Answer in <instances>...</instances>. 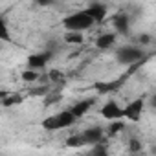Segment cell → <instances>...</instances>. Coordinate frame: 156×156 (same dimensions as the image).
Listing matches in <instances>:
<instances>
[{"label":"cell","mask_w":156,"mask_h":156,"mask_svg":"<svg viewBox=\"0 0 156 156\" xmlns=\"http://www.w3.org/2000/svg\"><path fill=\"white\" fill-rule=\"evenodd\" d=\"M94 24H96V20L92 19V15H90L87 9L70 13L68 17L62 19V28H64L66 31H83V33H85V31L90 30Z\"/></svg>","instance_id":"1"},{"label":"cell","mask_w":156,"mask_h":156,"mask_svg":"<svg viewBox=\"0 0 156 156\" xmlns=\"http://www.w3.org/2000/svg\"><path fill=\"white\" fill-rule=\"evenodd\" d=\"M75 121H77L75 114L70 108H66V110H61L57 114H51V116L44 118L42 119V127L46 130H62L66 127H72Z\"/></svg>","instance_id":"2"},{"label":"cell","mask_w":156,"mask_h":156,"mask_svg":"<svg viewBox=\"0 0 156 156\" xmlns=\"http://www.w3.org/2000/svg\"><path fill=\"white\" fill-rule=\"evenodd\" d=\"M143 57H145V51L138 44H125V46H119L116 50V61L123 66L138 64L143 61Z\"/></svg>","instance_id":"3"},{"label":"cell","mask_w":156,"mask_h":156,"mask_svg":"<svg viewBox=\"0 0 156 156\" xmlns=\"http://www.w3.org/2000/svg\"><path fill=\"white\" fill-rule=\"evenodd\" d=\"M143 108H145V98L143 96L129 101L125 105V119H129L132 123H138L143 116Z\"/></svg>","instance_id":"4"},{"label":"cell","mask_w":156,"mask_h":156,"mask_svg":"<svg viewBox=\"0 0 156 156\" xmlns=\"http://www.w3.org/2000/svg\"><path fill=\"white\" fill-rule=\"evenodd\" d=\"M101 116L107 119V121H114V119H123L125 118V107H121L118 101L114 99H108L103 107H101Z\"/></svg>","instance_id":"5"},{"label":"cell","mask_w":156,"mask_h":156,"mask_svg":"<svg viewBox=\"0 0 156 156\" xmlns=\"http://www.w3.org/2000/svg\"><path fill=\"white\" fill-rule=\"evenodd\" d=\"M53 53L50 50H44V51H39V53H31L28 57V68H33V70H42L48 66V62L51 61Z\"/></svg>","instance_id":"6"},{"label":"cell","mask_w":156,"mask_h":156,"mask_svg":"<svg viewBox=\"0 0 156 156\" xmlns=\"http://www.w3.org/2000/svg\"><path fill=\"white\" fill-rule=\"evenodd\" d=\"M112 28L118 35H129L130 31V17L125 11H119L112 17Z\"/></svg>","instance_id":"7"},{"label":"cell","mask_w":156,"mask_h":156,"mask_svg":"<svg viewBox=\"0 0 156 156\" xmlns=\"http://www.w3.org/2000/svg\"><path fill=\"white\" fill-rule=\"evenodd\" d=\"M81 134H83V138H85L87 145H96V143H101V141H105L107 130H105L103 127H99V125H94V127H88V129H85Z\"/></svg>","instance_id":"8"},{"label":"cell","mask_w":156,"mask_h":156,"mask_svg":"<svg viewBox=\"0 0 156 156\" xmlns=\"http://www.w3.org/2000/svg\"><path fill=\"white\" fill-rule=\"evenodd\" d=\"M94 103H96V98H87V99H81V101H77V103H73L72 107H70V110L75 114V118L79 119V118H83L92 107H94Z\"/></svg>","instance_id":"9"},{"label":"cell","mask_w":156,"mask_h":156,"mask_svg":"<svg viewBox=\"0 0 156 156\" xmlns=\"http://www.w3.org/2000/svg\"><path fill=\"white\" fill-rule=\"evenodd\" d=\"M87 11L92 15V19H94L96 24H98V22H103V20L107 19L108 8H107V4H103V2H92V4H88Z\"/></svg>","instance_id":"10"},{"label":"cell","mask_w":156,"mask_h":156,"mask_svg":"<svg viewBox=\"0 0 156 156\" xmlns=\"http://www.w3.org/2000/svg\"><path fill=\"white\" fill-rule=\"evenodd\" d=\"M116 39H118V33H116V31L101 33V35L96 39V48H98V50H110V48L116 44Z\"/></svg>","instance_id":"11"},{"label":"cell","mask_w":156,"mask_h":156,"mask_svg":"<svg viewBox=\"0 0 156 156\" xmlns=\"http://www.w3.org/2000/svg\"><path fill=\"white\" fill-rule=\"evenodd\" d=\"M51 92V83H42V85H35L33 83V87H30L28 88V96L30 98H46L48 94Z\"/></svg>","instance_id":"12"},{"label":"cell","mask_w":156,"mask_h":156,"mask_svg":"<svg viewBox=\"0 0 156 156\" xmlns=\"http://www.w3.org/2000/svg\"><path fill=\"white\" fill-rule=\"evenodd\" d=\"M46 81L51 83V85H64L66 75H64V72L59 70V68H50L48 73H46Z\"/></svg>","instance_id":"13"},{"label":"cell","mask_w":156,"mask_h":156,"mask_svg":"<svg viewBox=\"0 0 156 156\" xmlns=\"http://www.w3.org/2000/svg\"><path fill=\"white\" fill-rule=\"evenodd\" d=\"M62 39H64L66 44H73V46H79V44L85 42V35H83V31H66Z\"/></svg>","instance_id":"14"},{"label":"cell","mask_w":156,"mask_h":156,"mask_svg":"<svg viewBox=\"0 0 156 156\" xmlns=\"http://www.w3.org/2000/svg\"><path fill=\"white\" fill-rule=\"evenodd\" d=\"M20 79H22L24 83H30V85H33V83H37V81L41 79V73H39V70L26 68V70H22V73H20Z\"/></svg>","instance_id":"15"},{"label":"cell","mask_w":156,"mask_h":156,"mask_svg":"<svg viewBox=\"0 0 156 156\" xmlns=\"http://www.w3.org/2000/svg\"><path fill=\"white\" fill-rule=\"evenodd\" d=\"M24 101V96L22 94H9V96H6V98H2V107H13V105H19V103H22Z\"/></svg>","instance_id":"16"},{"label":"cell","mask_w":156,"mask_h":156,"mask_svg":"<svg viewBox=\"0 0 156 156\" xmlns=\"http://www.w3.org/2000/svg\"><path fill=\"white\" fill-rule=\"evenodd\" d=\"M87 141L83 138V134H73V136H68L66 140V147H73V149H79V147H85Z\"/></svg>","instance_id":"17"},{"label":"cell","mask_w":156,"mask_h":156,"mask_svg":"<svg viewBox=\"0 0 156 156\" xmlns=\"http://www.w3.org/2000/svg\"><path fill=\"white\" fill-rule=\"evenodd\" d=\"M123 129H125L123 119H114V121H110V125H108V129H107V134H108V136H116V134L121 132Z\"/></svg>","instance_id":"18"},{"label":"cell","mask_w":156,"mask_h":156,"mask_svg":"<svg viewBox=\"0 0 156 156\" xmlns=\"http://www.w3.org/2000/svg\"><path fill=\"white\" fill-rule=\"evenodd\" d=\"M129 151H130V152H140V151H141V141L136 140V138H132V140L129 141Z\"/></svg>","instance_id":"19"},{"label":"cell","mask_w":156,"mask_h":156,"mask_svg":"<svg viewBox=\"0 0 156 156\" xmlns=\"http://www.w3.org/2000/svg\"><path fill=\"white\" fill-rule=\"evenodd\" d=\"M0 30H2V41L8 42V41H9V30H8V22H6L4 19L0 20Z\"/></svg>","instance_id":"20"},{"label":"cell","mask_w":156,"mask_h":156,"mask_svg":"<svg viewBox=\"0 0 156 156\" xmlns=\"http://www.w3.org/2000/svg\"><path fill=\"white\" fill-rule=\"evenodd\" d=\"M92 152H94V154H107V149H105L103 141H101V143H96V145H92Z\"/></svg>","instance_id":"21"},{"label":"cell","mask_w":156,"mask_h":156,"mask_svg":"<svg viewBox=\"0 0 156 156\" xmlns=\"http://www.w3.org/2000/svg\"><path fill=\"white\" fill-rule=\"evenodd\" d=\"M33 2L39 6V8H50V6H53L57 0H33Z\"/></svg>","instance_id":"22"},{"label":"cell","mask_w":156,"mask_h":156,"mask_svg":"<svg viewBox=\"0 0 156 156\" xmlns=\"http://www.w3.org/2000/svg\"><path fill=\"white\" fill-rule=\"evenodd\" d=\"M151 42V35H140V44H149Z\"/></svg>","instance_id":"23"},{"label":"cell","mask_w":156,"mask_h":156,"mask_svg":"<svg viewBox=\"0 0 156 156\" xmlns=\"http://www.w3.org/2000/svg\"><path fill=\"white\" fill-rule=\"evenodd\" d=\"M149 105H151L152 108H156V94H152V96H151V99H149Z\"/></svg>","instance_id":"24"}]
</instances>
